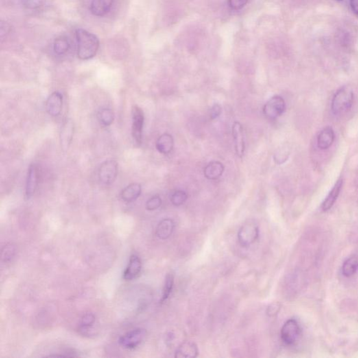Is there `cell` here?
Listing matches in <instances>:
<instances>
[{
	"label": "cell",
	"mask_w": 358,
	"mask_h": 358,
	"mask_svg": "<svg viewBox=\"0 0 358 358\" xmlns=\"http://www.w3.org/2000/svg\"><path fill=\"white\" fill-rule=\"evenodd\" d=\"M77 42V55L81 60L93 58L97 54L99 47V39L93 33L84 29L76 31Z\"/></svg>",
	"instance_id": "1"
},
{
	"label": "cell",
	"mask_w": 358,
	"mask_h": 358,
	"mask_svg": "<svg viewBox=\"0 0 358 358\" xmlns=\"http://www.w3.org/2000/svg\"><path fill=\"white\" fill-rule=\"evenodd\" d=\"M354 94L349 87H342L337 90L332 101V111L335 115L344 113L351 108Z\"/></svg>",
	"instance_id": "2"
},
{
	"label": "cell",
	"mask_w": 358,
	"mask_h": 358,
	"mask_svg": "<svg viewBox=\"0 0 358 358\" xmlns=\"http://www.w3.org/2000/svg\"><path fill=\"white\" fill-rule=\"evenodd\" d=\"M259 228L254 221H248L240 228L238 232V241L241 246L248 247L256 242L259 237Z\"/></svg>",
	"instance_id": "3"
},
{
	"label": "cell",
	"mask_w": 358,
	"mask_h": 358,
	"mask_svg": "<svg viewBox=\"0 0 358 358\" xmlns=\"http://www.w3.org/2000/svg\"><path fill=\"white\" fill-rule=\"evenodd\" d=\"M301 329L298 321L290 319L286 321L280 330V337L284 344L292 346L300 339Z\"/></svg>",
	"instance_id": "4"
},
{
	"label": "cell",
	"mask_w": 358,
	"mask_h": 358,
	"mask_svg": "<svg viewBox=\"0 0 358 358\" xmlns=\"http://www.w3.org/2000/svg\"><path fill=\"white\" fill-rule=\"evenodd\" d=\"M285 101L279 95L272 97L263 107V114L269 119H276L285 112Z\"/></svg>",
	"instance_id": "5"
},
{
	"label": "cell",
	"mask_w": 358,
	"mask_h": 358,
	"mask_svg": "<svg viewBox=\"0 0 358 358\" xmlns=\"http://www.w3.org/2000/svg\"><path fill=\"white\" fill-rule=\"evenodd\" d=\"M147 336V331L142 328L127 332L119 339V344L127 349H134L143 342Z\"/></svg>",
	"instance_id": "6"
},
{
	"label": "cell",
	"mask_w": 358,
	"mask_h": 358,
	"mask_svg": "<svg viewBox=\"0 0 358 358\" xmlns=\"http://www.w3.org/2000/svg\"><path fill=\"white\" fill-rule=\"evenodd\" d=\"M118 174V163L114 160L103 162L99 168V178L101 184L111 185L115 182Z\"/></svg>",
	"instance_id": "7"
},
{
	"label": "cell",
	"mask_w": 358,
	"mask_h": 358,
	"mask_svg": "<svg viewBox=\"0 0 358 358\" xmlns=\"http://www.w3.org/2000/svg\"><path fill=\"white\" fill-rule=\"evenodd\" d=\"M145 114L140 107L134 106L132 110V136L138 145H141L143 134Z\"/></svg>",
	"instance_id": "8"
},
{
	"label": "cell",
	"mask_w": 358,
	"mask_h": 358,
	"mask_svg": "<svg viewBox=\"0 0 358 358\" xmlns=\"http://www.w3.org/2000/svg\"><path fill=\"white\" fill-rule=\"evenodd\" d=\"M232 136H233L236 153L239 158H242L245 149L244 134H243L242 125L239 122H235L232 126Z\"/></svg>",
	"instance_id": "9"
},
{
	"label": "cell",
	"mask_w": 358,
	"mask_h": 358,
	"mask_svg": "<svg viewBox=\"0 0 358 358\" xmlns=\"http://www.w3.org/2000/svg\"><path fill=\"white\" fill-rule=\"evenodd\" d=\"M63 98L59 92H54L49 96L46 102V110L50 116H58L62 112Z\"/></svg>",
	"instance_id": "10"
},
{
	"label": "cell",
	"mask_w": 358,
	"mask_h": 358,
	"mask_svg": "<svg viewBox=\"0 0 358 358\" xmlns=\"http://www.w3.org/2000/svg\"><path fill=\"white\" fill-rule=\"evenodd\" d=\"M142 264L141 259L136 255L131 256L128 265L124 273L123 278L126 280H132L139 276L141 271Z\"/></svg>",
	"instance_id": "11"
},
{
	"label": "cell",
	"mask_w": 358,
	"mask_h": 358,
	"mask_svg": "<svg viewBox=\"0 0 358 358\" xmlns=\"http://www.w3.org/2000/svg\"><path fill=\"white\" fill-rule=\"evenodd\" d=\"M38 168L35 165H31L27 172L26 186H25V196L27 199H30L34 195L38 188Z\"/></svg>",
	"instance_id": "12"
},
{
	"label": "cell",
	"mask_w": 358,
	"mask_h": 358,
	"mask_svg": "<svg viewBox=\"0 0 358 358\" xmlns=\"http://www.w3.org/2000/svg\"><path fill=\"white\" fill-rule=\"evenodd\" d=\"M113 4L114 0H92L90 12L94 16L101 17L110 12Z\"/></svg>",
	"instance_id": "13"
},
{
	"label": "cell",
	"mask_w": 358,
	"mask_h": 358,
	"mask_svg": "<svg viewBox=\"0 0 358 358\" xmlns=\"http://www.w3.org/2000/svg\"><path fill=\"white\" fill-rule=\"evenodd\" d=\"M74 134V125L71 120L66 119L62 125L60 132V142L62 150L66 151L71 145Z\"/></svg>",
	"instance_id": "14"
},
{
	"label": "cell",
	"mask_w": 358,
	"mask_h": 358,
	"mask_svg": "<svg viewBox=\"0 0 358 358\" xmlns=\"http://www.w3.org/2000/svg\"><path fill=\"white\" fill-rule=\"evenodd\" d=\"M199 350L197 345L191 341H186L183 343L175 352V357L192 358L196 357L198 355Z\"/></svg>",
	"instance_id": "15"
},
{
	"label": "cell",
	"mask_w": 358,
	"mask_h": 358,
	"mask_svg": "<svg viewBox=\"0 0 358 358\" xmlns=\"http://www.w3.org/2000/svg\"><path fill=\"white\" fill-rule=\"evenodd\" d=\"M335 139V132L332 127H327L318 134L317 145L321 150H326L333 145Z\"/></svg>",
	"instance_id": "16"
},
{
	"label": "cell",
	"mask_w": 358,
	"mask_h": 358,
	"mask_svg": "<svg viewBox=\"0 0 358 358\" xmlns=\"http://www.w3.org/2000/svg\"><path fill=\"white\" fill-rule=\"evenodd\" d=\"M343 185V180L342 178H339L337 181V183L332 188L331 191L328 194V196H327L326 199H325L324 202H323L322 208L323 211H329L330 208L333 206L336 201H337V198H338L339 193H340L341 188H342Z\"/></svg>",
	"instance_id": "17"
},
{
	"label": "cell",
	"mask_w": 358,
	"mask_h": 358,
	"mask_svg": "<svg viewBox=\"0 0 358 358\" xmlns=\"http://www.w3.org/2000/svg\"><path fill=\"white\" fill-rule=\"evenodd\" d=\"M175 224L172 220L165 219L160 221L156 228V236L160 239L165 240L171 237Z\"/></svg>",
	"instance_id": "18"
},
{
	"label": "cell",
	"mask_w": 358,
	"mask_h": 358,
	"mask_svg": "<svg viewBox=\"0 0 358 358\" xmlns=\"http://www.w3.org/2000/svg\"><path fill=\"white\" fill-rule=\"evenodd\" d=\"M224 170V165L221 162H211L204 168V176L208 180H217L222 176Z\"/></svg>",
	"instance_id": "19"
},
{
	"label": "cell",
	"mask_w": 358,
	"mask_h": 358,
	"mask_svg": "<svg viewBox=\"0 0 358 358\" xmlns=\"http://www.w3.org/2000/svg\"><path fill=\"white\" fill-rule=\"evenodd\" d=\"M174 141L173 136L168 133L162 134L156 141V149L160 153L167 155L173 150Z\"/></svg>",
	"instance_id": "20"
},
{
	"label": "cell",
	"mask_w": 358,
	"mask_h": 358,
	"mask_svg": "<svg viewBox=\"0 0 358 358\" xmlns=\"http://www.w3.org/2000/svg\"><path fill=\"white\" fill-rule=\"evenodd\" d=\"M141 187L139 184H132L127 186L121 192V198L126 202L135 201L141 195Z\"/></svg>",
	"instance_id": "21"
},
{
	"label": "cell",
	"mask_w": 358,
	"mask_h": 358,
	"mask_svg": "<svg viewBox=\"0 0 358 358\" xmlns=\"http://www.w3.org/2000/svg\"><path fill=\"white\" fill-rule=\"evenodd\" d=\"M358 270V257L356 256H352L347 259L343 264L341 267L342 274L346 277H350L353 276Z\"/></svg>",
	"instance_id": "22"
},
{
	"label": "cell",
	"mask_w": 358,
	"mask_h": 358,
	"mask_svg": "<svg viewBox=\"0 0 358 358\" xmlns=\"http://www.w3.org/2000/svg\"><path fill=\"white\" fill-rule=\"evenodd\" d=\"M70 49V43L68 38L60 36L55 39L53 43V50L57 55H62L68 52Z\"/></svg>",
	"instance_id": "23"
},
{
	"label": "cell",
	"mask_w": 358,
	"mask_h": 358,
	"mask_svg": "<svg viewBox=\"0 0 358 358\" xmlns=\"http://www.w3.org/2000/svg\"><path fill=\"white\" fill-rule=\"evenodd\" d=\"M173 285H174V277L171 273H169L167 274L165 277V284H164L163 290H162V298L160 300L161 303L165 302L169 298L173 291Z\"/></svg>",
	"instance_id": "24"
},
{
	"label": "cell",
	"mask_w": 358,
	"mask_h": 358,
	"mask_svg": "<svg viewBox=\"0 0 358 358\" xmlns=\"http://www.w3.org/2000/svg\"><path fill=\"white\" fill-rule=\"evenodd\" d=\"M16 255V247L12 243H8L2 248L1 258L4 263L12 261Z\"/></svg>",
	"instance_id": "25"
},
{
	"label": "cell",
	"mask_w": 358,
	"mask_h": 358,
	"mask_svg": "<svg viewBox=\"0 0 358 358\" xmlns=\"http://www.w3.org/2000/svg\"><path fill=\"white\" fill-rule=\"evenodd\" d=\"M99 119L104 126L112 125L114 120V113L110 109H103L99 113Z\"/></svg>",
	"instance_id": "26"
},
{
	"label": "cell",
	"mask_w": 358,
	"mask_h": 358,
	"mask_svg": "<svg viewBox=\"0 0 358 358\" xmlns=\"http://www.w3.org/2000/svg\"><path fill=\"white\" fill-rule=\"evenodd\" d=\"M95 322V315L93 313L88 312L85 313L81 317L80 320V328L82 330H86L89 329L93 326Z\"/></svg>",
	"instance_id": "27"
},
{
	"label": "cell",
	"mask_w": 358,
	"mask_h": 358,
	"mask_svg": "<svg viewBox=\"0 0 358 358\" xmlns=\"http://www.w3.org/2000/svg\"><path fill=\"white\" fill-rule=\"evenodd\" d=\"M188 199V195L185 191H176L171 195L170 200L173 205L182 206Z\"/></svg>",
	"instance_id": "28"
},
{
	"label": "cell",
	"mask_w": 358,
	"mask_h": 358,
	"mask_svg": "<svg viewBox=\"0 0 358 358\" xmlns=\"http://www.w3.org/2000/svg\"><path fill=\"white\" fill-rule=\"evenodd\" d=\"M162 205V199L158 195L153 196L147 201L146 207L149 211H155Z\"/></svg>",
	"instance_id": "29"
},
{
	"label": "cell",
	"mask_w": 358,
	"mask_h": 358,
	"mask_svg": "<svg viewBox=\"0 0 358 358\" xmlns=\"http://www.w3.org/2000/svg\"><path fill=\"white\" fill-rule=\"evenodd\" d=\"M46 0H23V5L28 9H37L43 6Z\"/></svg>",
	"instance_id": "30"
},
{
	"label": "cell",
	"mask_w": 358,
	"mask_h": 358,
	"mask_svg": "<svg viewBox=\"0 0 358 358\" xmlns=\"http://www.w3.org/2000/svg\"><path fill=\"white\" fill-rule=\"evenodd\" d=\"M289 157V153L286 152L284 149L283 151L280 149V150L278 151V152L275 154L274 160L278 165H281V164L284 163V162L288 160Z\"/></svg>",
	"instance_id": "31"
},
{
	"label": "cell",
	"mask_w": 358,
	"mask_h": 358,
	"mask_svg": "<svg viewBox=\"0 0 358 358\" xmlns=\"http://www.w3.org/2000/svg\"><path fill=\"white\" fill-rule=\"evenodd\" d=\"M248 0H229V5L234 10L242 9L246 5Z\"/></svg>",
	"instance_id": "32"
},
{
	"label": "cell",
	"mask_w": 358,
	"mask_h": 358,
	"mask_svg": "<svg viewBox=\"0 0 358 358\" xmlns=\"http://www.w3.org/2000/svg\"><path fill=\"white\" fill-rule=\"evenodd\" d=\"M221 112H222V108H221V105L218 104V103L214 104L213 106L211 107V110H210L211 119H217L221 115Z\"/></svg>",
	"instance_id": "33"
},
{
	"label": "cell",
	"mask_w": 358,
	"mask_h": 358,
	"mask_svg": "<svg viewBox=\"0 0 358 358\" xmlns=\"http://www.w3.org/2000/svg\"><path fill=\"white\" fill-rule=\"evenodd\" d=\"M280 309V306L278 305L277 303L271 304L270 305L268 306L267 310V315H270V316H273V315H276L278 313Z\"/></svg>",
	"instance_id": "34"
},
{
	"label": "cell",
	"mask_w": 358,
	"mask_h": 358,
	"mask_svg": "<svg viewBox=\"0 0 358 358\" xmlns=\"http://www.w3.org/2000/svg\"><path fill=\"white\" fill-rule=\"evenodd\" d=\"M350 5L352 12L358 16V0H350Z\"/></svg>",
	"instance_id": "35"
},
{
	"label": "cell",
	"mask_w": 358,
	"mask_h": 358,
	"mask_svg": "<svg viewBox=\"0 0 358 358\" xmlns=\"http://www.w3.org/2000/svg\"><path fill=\"white\" fill-rule=\"evenodd\" d=\"M337 1H339V2H340V1H343V0H337Z\"/></svg>",
	"instance_id": "36"
}]
</instances>
